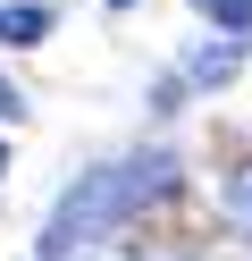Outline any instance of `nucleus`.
<instances>
[{"mask_svg":"<svg viewBox=\"0 0 252 261\" xmlns=\"http://www.w3.org/2000/svg\"><path fill=\"white\" fill-rule=\"evenodd\" d=\"M210 25H227V34H252V0H193Z\"/></svg>","mask_w":252,"mask_h":261,"instance_id":"obj_4","label":"nucleus"},{"mask_svg":"<svg viewBox=\"0 0 252 261\" xmlns=\"http://www.w3.org/2000/svg\"><path fill=\"white\" fill-rule=\"evenodd\" d=\"M42 34H50L42 0H9V9H0V42H9V51H25V42H42Z\"/></svg>","mask_w":252,"mask_h":261,"instance_id":"obj_2","label":"nucleus"},{"mask_svg":"<svg viewBox=\"0 0 252 261\" xmlns=\"http://www.w3.org/2000/svg\"><path fill=\"white\" fill-rule=\"evenodd\" d=\"M0 169H9V143H0Z\"/></svg>","mask_w":252,"mask_h":261,"instance_id":"obj_7","label":"nucleus"},{"mask_svg":"<svg viewBox=\"0 0 252 261\" xmlns=\"http://www.w3.org/2000/svg\"><path fill=\"white\" fill-rule=\"evenodd\" d=\"M168 186H177V160H168V152L109 160V169H84L76 186L59 194L50 227H42V261H76V244H101V236H118V227H126L143 202H160Z\"/></svg>","mask_w":252,"mask_h":261,"instance_id":"obj_1","label":"nucleus"},{"mask_svg":"<svg viewBox=\"0 0 252 261\" xmlns=\"http://www.w3.org/2000/svg\"><path fill=\"white\" fill-rule=\"evenodd\" d=\"M109 9H134V0H109Z\"/></svg>","mask_w":252,"mask_h":261,"instance_id":"obj_8","label":"nucleus"},{"mask_svg":"<svg viewBox=\"0 0 252 261\" xmlns=\"http://www.w3.org/2000/svg\"><path fill=\"white\" fill-rule=\"evenodd\" d=\"M227 219L252 236V169H235V186H227Z\"/></svg>","mask_w":252,"mask_h":261,"instance_id":"obj_5","label":"nucleus"},{"mask_svg":"<svg viewBox=\"0 0 252 261\" xmlns=\"http://www.w3.org/2000/svg\"><path fill=\"white\" fill-rule=\"evenodd\" d=\"M17 110H25V93H17L9 76H0V118H17Z\"/></svg>","mask_w":252,"mask_h":261,"instance_id":"obj_6","label":"nucleus"},{"mask_svg":"<svg viewBox=\"0 0 252 261\" xmlns=\"http://www.w3.org/2000/svg\"><path fill=\"white\" fill-rule=\"evenodd\" d=\"M235 59H244L235 42H202V51L185 59V76H193V85H227V76H235Z\"/></svg>","mask_w":252,"mask_h":261,"instance_id":"obj_3","label":"nucleus"}]
</instances>
